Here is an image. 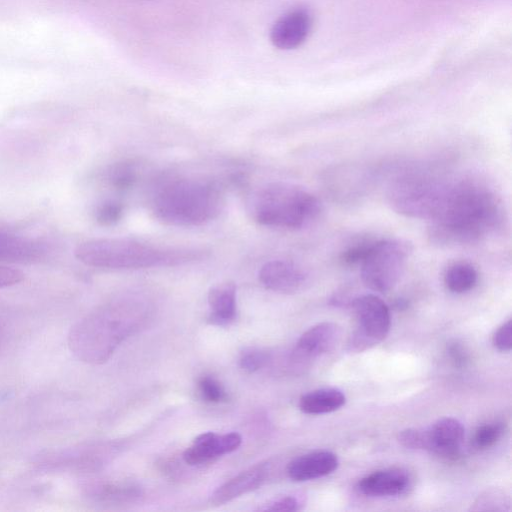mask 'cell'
<instances>
[{"label":"cell","mask_w":512,"mask_h":512,"mask_svg":"<svg viewBox=\"0 0 512 512\" xmlns=\"http://www.w3.org/2000/svg\"><path fill=\"white\" fill-rule=\"evenodd\" d=\"M84 493L96 503L120 504L134 501L141 495V490L127 482L99 480L86 484Z\"/></svg>","instance_id":"19"},{"label":"cell","mask_w":512,"mask_h":512,"mask_svg":"<svg viewBox=\"0 0 512 512\" xmlns=\"http://www.w3.org/2000/svg\"><path fill=\"white\" fill-rule=\"evenodd\" d=\"M412 253V244L404 239L374 240L360 263L362 281L369 289L385 293L399 281Z\"/></svg>","instance_id":"7"},{"label":"cell","mask_w":512,"mask_h":512,"mask_svg":"<svg viewBox=\"0 0 512 512\" xmlns=\"http://www.w3.org/2000/svg\"><path fill=\"white\" fill-rule=\"evenodd\" d=\"M412 479L407 470L387 468L364 476L357 484L358 491L368 497H394L408 491Z\"/></svg>","instance_id":"16"},{"label":"cell","mask_w":512,"mask_h":512,"mask_svg":"<svg viewBox=\"0 0 512 512\" xmlns=\"http://www.w3.org/2000/svg\"><path fill=\"white\" fill-rule=\"evenodd\" d=\"M398 442L405 448L424 450L425 428H407L398 433Z\"/></svg>","instance_id":"30"},{"label":"cell","mask_w":512,"mask_h":512,"mask_svg":"<svg viewBox=\"0 0 512 512\" xmlns=\"http://www.w3.org/2000/svg\"><path fill=\"white\" fill-rule=\"evenodd\" d=\"M123 214L124 205L117 200H105L98 204L94 210V218L102 226H111L118 223Z\"/></svg>","instance_id":"26"},{"label":"cell","mask_w":512,"mask_h":512,"mask_svg":"<svg viewBox=\"0 0 512 512\" xmlns=\"http://www.w3.org/2000/svg\"><path fill=\"white\" fill-rule=\"evenodd\" d=\"M302 501L299 497L296 496H285L278 498L264 507L260 508V510L264 511H297L301 508Z\"/></svg>","instance_id":"32"},{"label":"cell","mask_w":512,"mask_h":512,"mask_svg":"<svg viewBox=\"0 0 512 512\" xmlns=\"http://www.w3.org/2000/svg\"><path fill=\"white\" fill-rule=\"evenodd\" d=\"M374 240L357 241L341 252V261L345 265H356L362 262Z\"/></svg>","instance_id":"29"},{"label":"cell","mask_w":512,"mask_h":512,"mask_svg":"<svg viewBox=\"0 0 512 512\" xmlns=\"http://www.w3.org/2000/svg\"><path fill=\"white\" fill-rule=\"evenodd\" d=\"M338 465V457L333 452L314 451L293 459L287 466V474L293 481L304 482L329 475Z\"/></svg>","instance_id":"17"},{"label":"cell","mask_w":512,"mask_h":512,"mask_svg":"<svg viewBox=\"0 0 512 512\" xmlns=\"http://www.w3.org/2000/svg\"><path fill=\"white\" fill-rule=\"evenodd\" d=\"M345 402L346 397L339 389L321 388L304 394L299 400V408L306 414H326L340 409Z\"/></svg>","instance_id":"21"},{"label":"cell","mask_w":512,"mask_h":512,"mask_svg":"<svg viewBox=\"0 0 512 512\" xmlns=\"http://www.w3.org/2000/svg\"><path fill=\"white\" fill-rule=\"evenodd\" d=\"M512 321L508 319L497 328L492 336L493 346L502 352H509L512 348Z\"/></svg>","instance_id":"31"},{"label":"cell","mask_w":512,"mask_h":512,"mask_svg":"<svg viewBox=\"0 0 512 512\" xmlns=\"http://www.w3.org/2000/svg\"><path fill=\"white\" fill-rule=\"evenodd\" d=\"M50 253L51 246L46 241L0 228V261L34 263Z\"/></svg>","instance_id":"13"},{"label":"cell","mask_w":512,"mask_h":512,"mask_svg":"<svg viewBox=\"0 0 512 512\" xmlns=\"http://www.w3.org/2000/svg\"><path fill=\"white\" fill-rule=\"evenodd\" d=\"M149 315L150 306L141 297H116L98 306L71 327L67 337L68 348L84 363L102 364L147 321Z\"/></svg>","instance_id":"2"},{"label":"cell","mask_w":512,"mask_h":512,"mask_svg":"<svg viewBox=\"0 0 512 512\" xmlns=\"http://www.w3.org/2000/svg\"><path fill=\"white\" fill-rule=\"evenodd\" d=\"M249 212L260 225L300 229L319 216L321 203L314 194L301 186L287 182H271L252 194Z\"/></svg>","instance_id":"5"},{"label":"cell","mask_w":512,"mask_h":512,"mask_svg":"<svg viewBox=\"0 0 512 512\" xmlns=\"http://www.w3.org/2000/svg\"><path fill=\"white\" fill-rule=\"evenodd\" d=\"M444 284L453 293L461 294L472 290L478 281L475 267L467 262L450 265L444 274Z\"/></svg>","instance_id":"22"},{"label":"cell","mask_w":512,"mask_h":512,"mask_svg":"<svg viewBox=\"0 0 512 512\" xmlns=\"http://www.w3.org/2000/svg\"><path fill=\"white\" fill-rule=\"evenodd\" d=\"M268 475V466L259 463L250 467L219 486L210 496L214 505H223L259 488Z\"/></svg>","instance_id":"18"},{"label":"cell","mask_w":512,"mask_h":512,"mask_svg":"<svg viewBox=\"0 0 512 512\" xmlns=\"http://www.w3.org/2000/svg\"><path fill=\"white\" fill-rule=\"evenodd\" d=\"M447 353L451 362L457 367H464L469 362V354L466 348L458 341L450 342L447 345Z\"/></svg>","instance_id":"33"},{"label":"cell","mask_w":512,"mask_h":512,"mask_svg":"<svg viewBox=\"0 0 512 512\" xmlns=\"http://www.w3.org/2000/svg\"><path fill=\"white\" fill-rule=\"evenodd\" d=\"M8 340V324L0 313V353L4 350Z\"/></svg>","instance_id":"35"},{"label":"cell","mask_w":512,"mask_h":512,"mask_svg":"<svg viewBox=\"0 0 512 512\" xmlns=\"http://www.w3.org/2000/svg\"><path fill=\"white\" fill-rule=\"evenodd\" d=\"M223 205V193L216 182L183 175L159 179L149 197L150 209L158 220L182 227L215 219Z\"/></svg>","instance_id":"3"},{"label":"cell","mask_w":512,"mask_h":512,"mask_svg":"<svg viewBox=\"0 0 512 512\" xmlns=\"http://www.w3.org/2000/svg\"><path fill=\"white\" fill-rule=\"evenodd\" d=\"M23 279L24 274L21 271L5 265H0V289L16 285Z\"/></svg>","instance_id":"34"},{"label":"cell","mask_w":512,"mask_h":512,"mask_svg":"<svg viewBox=\"0 0 512 512\" xmlns=\"http://www.w3.org/2000/svg\"><path fill=\"white\" fill-rule=\"evenodd\" d=\"M505 433V423L492 421L480 425L474 432L472 442L478 450H485L494 446Z\"/></svg>","instance_id":"24"},{"label":"cell","mask_w":512,"mask_h":512,"mask_svg":"<svg viewBox=\"0 0 512 512\" xmlns=\"http://www.w3.org/2000/svg\"><path fill=\"white\" fill-rule=\"evenodd\" d=\"M242 442L236 432L216 434L206 432L198 435L183 453V460L191 466L207 463L219 456L235 451Z\"/></svg>","instance_id":"15"},{"label":"cell","mask_w":512,"mask_h":512,"mask_svg":"<svg viewBox=\"0 0 512 512\" xmlns=\"http://www.w3.org/2000/svg\"><path fill=\"white\" fill-rule=\"evenodd\" d=\"M208 321L214 325H228L236 317V286L232 282L217 284L209 290Z\"/></svg>","instance_id":"20"},{"label":"cell","mask_w":512,"mask_h":512,"mask_svg":"<svg viewBox=\"0 0 512 512\" xmlns=\"http://www.w3.org/2000/svg\"><path fill=\"white\" fill-rule=\"evenodd\" d=\"M198 390L203 400L220 403L227 400V393L219 381L210 376H203L198 381Z\"/></svg>","instance_id":"27"},{"label":"cell","mask_w":512,"mask_h":512,"mask_svg":"<svg viewBox=\"0 0 512 512\" xmlns=\"http://www.w3.org/2000/svg\"><path fill=\"white\" fill-rule=\"evenodd\" d=\"M258 278L265 288L282 294L296 293L308 281V275L301 266L284 259L264 263L259 270Z\"/></svg>","instance_id":"12"},{"label":"cell","mask_w":512,"mask_h":512,"mask_svg":"<svg viewBox=\"0 0 512 512\" xmlns=\"http://www.w3.org/2000/svg\"><path fill=\"white\" fill-rule=\"evenodd\" d=\"M312 27V15L304 7L289 10L279 17L270 32L272 44L282 50L299 47L307 39Z\"/></svg>","instance_id":"11"},{"label":"cell","mask_w":512,"mask_h":512,"mask_svg":"<svg viewBox=\"0 0 512 512\" xmlns=\"http://www.w3.org/2000/svg\"><path fill=\"white\" fill-rule=\"evenodd\" d=\"M269 354L263 350L250 348L242 352L239 366L242 370L253 373L267 365Z\"/></svg>","instance_id":"28"},{"label":"cell","mask_w":512,"mask_h":512,"mask_svg":"<svg viewBox=\"0 0 512 512\" xmlns=\"http://www.w3.org/2000/svg\"><path fill=\"white\" fill-rule=\"evenodd\" d=\"M473 511H506L510 510V500L501 490L490 489L483 492L474 501Z\"/></svg>","instance_id":"25"},{"label":"cell","mask_w":512,"mask_h":512,"mask_svg":"<svg viewBox=\"0 0 512 512\" xmlns=\"http://www.w3.org/2000/svg\"><path fill=\"white\" fill-rule=\"evenodd\" d=\"M115 446L110 442H86L46 450L33 463L38 471L49 473H86L104 467L113 457Z\"/></svg>","instance_id":"8"},{"label":"cell","mask_w":512,"mask_h":512,"mask_svg":"<svg viewBox=\"0 0 512 512\" xmlns=\"http://www.w3.org/2000/svg\"><path fill=\"white\" fill-rule=\"evenodd\" d=\"M340 338V328L332 322L318 323L306 330L298 339L292 353L294 364H304L334 348Z\"/></svg>","instance_id":"14"},{"label":"cell","mask_w":512,"mask_h":512,"mask_svg":"<svg viewBox=\"0 0 512 512\" xmlns=\"http://www.w3.org/2000/svg\"><path fill=\"white\" fill-rule=\"evenodd\" d=\"M447 178L423 168L405 169L390 180L387 200L402 215L430 220Z\"/></svg>","instance_id":"6"},{"label":"cell","mask_w":512,"mask_h":512,"mask_svg":"<svg viewBox=\"0 0 512 512\" xmlns=\"http://www.w3.org/2000/svg\"><path fill=\"white\" fill-rule=\"evenodd\" d=\"M190 249L162 247L128 238L93 239L80 243L76 258L83 264L109 270H134L185 264L202 257Z\"/></svg>","instance_id":"4"},{"label":"cell","mask_w":512,"mask_h":512,"mask_svg":"<svg viewBox=\"0 0 512 512\" xmlns=\"http://www.w3.org/2000/svg\"><path fill=\"white\" fill-rule=\"evenodd\" d=\"M355 326L347 350L363 352L383 341L389 333L391 317L387 304L375 294L357 296L351 301Z\"/></svg>","instance_id":"9"},{"label":"cell","mask_w":512,"mask_h":512,"mask_svg":"<svg viewBox=\"0 0 512 512\" xmlns=\"http://www.w3.org/2000/svg\"><path fill=\"white\" fill-rule=\"evenodd\" d=\"M104 180L116 190L131 189L138 180L137 166L132 161L114 163L104 172Z\"/></svg>","instance_id":"23"},{"label":"cell","mask_w":512,"mask_h":512,"mask_svg":"<svg viewBox=\"0 0 512 512\" xmlns=\"http://www.w3.org/2000/svg\"><path fill=\"white\" fill-rule=\"evenodd\" d=\"M429 221V237L436 244L474 243L500 225L502 207L483 181L449 177Z\"/></svg>","instance_id":"1"},{"label":"cell","mask_w":512,"mask_h":512,"mask_svg":"<svg viewBox=\"0 0 512 512\" xmlns=\"http://www.w3.org/2000/svg\"><path fill=\"white\" fill-rule=\"evenodd\" d=\"M464 440L462 423L452 417H445L425 428V451L445 459H456Z\"/></svg>","instance_id":"10"}]
</instances>
